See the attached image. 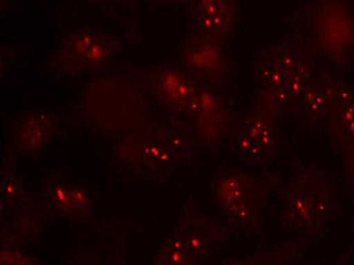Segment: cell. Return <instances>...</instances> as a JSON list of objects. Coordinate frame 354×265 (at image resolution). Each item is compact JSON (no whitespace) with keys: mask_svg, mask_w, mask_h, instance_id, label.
<instances>
[{"mask_svg":"<svg viewBox=\"0 0 354 265\" xmlns=\"http://www.w3.org/2000/svg\"><path fill=\"white\" fill-rule=\"evenodd\" d=\"M306 26L315 42L333 57L354 46V8L351 0H312L306 6Z\"/></svg>","mask_w":354,"mask_h":265,"instance_id":"cell-1","label":"cell"},{"mask_svg":"<svg viewBox=\"0 0 354 265\" xmlns=\"http://www.w3.org/2000/svg\"><path fill=\"white\" fill-rule=\"evenodd\" d=\"M241 133L245 134L250 141L262 148L268 157L272 156L277 149L275 129L268 118L263 114H259V111L252 114L247 126Z\"/></svg>","mask_w":354,"mask_h":265,"instance_id":"cell-11","label":"cell"},{"mask_svg":"<svg viewBox=\"0 0 354 265\" xmlns=\"http://www.w3.org/2000/svg\"><path fill=\"white\" fill-rule=\"evenodd\" d=\"M310 188V181L306 184V178L302 174L295 176L289 185L288 193L285 196L284 217L285 227L290 230H308L316 223L315 211L319 208V198Z\"/></svg>","mask_w":354,"mask_h":265,"instance_id":"cell-7","label":"cell"},{"mask_svg":"<svg viewBox=\"0 0 354 265\" xmlns=\"http://www.w3.org/2000/svg\"><path fill=\"white\" fill-rule=\"evenodd\" d=\"M50 199L53 208L68 214H81L90 208V199L85 190L54 183L50 188Z\"/></svg>","mask_w":354,"mask_h":265,"instance_id":"cell-10","label":"cell"},{"mask_svg":"<svg viewBox=\"0 0 354 265\" xmlns=\"http://www.w3.org/2000/svg\"><path fill=\"white\" fill-rule=\"evenodd\" d=\"M226 36L196 31L183 41L180 60L198 81L223 83L232 70Z\"/></svg>","mask_w":354,"mask_h":265,"instance_id":"cell-3","label":"cell"},{"mask_svg":"<svg viewBox=\"0 0 354 265\" xmlns=\"http://www.w3.org/2000/svg\"><path fill=\"white\" fill-rule=\"evenodd\" d=\"M189 18L196 31L230 37L239 23L235 0H189Z\"/></svg>","mask_w":354,"mask_h":265,"instance_id":"cell-6","label":"cell"},{"mask_svg":"<svg viewBox=\"0 0 354 265\" xmlns=\"http://www.w3.org/2000/svg\"><path fill=\"white\" fill-rule=\"evenodd\" d=\"M196 262L198 260L195 256L185 250L165 246L161 252V264H191Z\"/></svg>","mask_w":354,"mask_h":265,"instance_id":"cell-13","label":"cell"},{"mask_svg":"<svg viewBox=\"0 0 354 265\" xmlns=\"http://www.w3.org/2000/svg\"><path fill=\"white\" fill-rule=\"evenodd\" d=\"M216 201L233 221L243 228L254 225L262 204L263 190L243 172H227L214 185Z\"/></svg>","mask_w":354,"mask_h":265,"instance_id":"cell-4","label":"cell"},{"mask_svg":"<svg viewBox=\"0 0 354 265\" xmlns=\"http://www.w3.org/2000/svg\"><path fill=\"white\" fill-rule=\"evenodd\" d=\"M299 51L292 44L284 43L270 48L261 57L259 77L267 91H279L288 85Z\"/></svg>","mask_w":354,"mask_h":265,"instance_id":"cell-8","label":"cell"},{"mask_svg":"<svg viewBox=\"0 0 354 265\" xmlns=\"http://www.w3.org/2000/svg\"><path fill=\"white\" fill-rule=\"evenodd\" d=\"M2 264H28L30 259L27 256L21 254V252L14 249L2 250L1 253Z\"/></svg>","mask_w":354,"mask_h":265,"instance_id":"cell-14","label":"cell"},{"mask_svg":"<svg viewBox=\"0 0 354 265\" xmlns=\"http://www.w3.org/2000/svg\"><path fill=\"white\" fill-rule=\"evenodd\" d=\"M51 128L50 120L46 114H25L17 122L12 141L23 152H35L46 145Z\"/></svg>","mask_w":354,"mask_h":265,"instance_id":"cell-9","label":"cell"},{"mask_svg":"<svg viewBox=\"0 0 354 265\" xmlns=\"http://www.w3.org/2000/svg\"><path fill=\"white\" fill-rule=\"evenodd\" d=\"M195 75L185 66H164L149 75V90L163 107L178 113H191L201 90Z\"/></svg>","mask_w":354,"mask_h":265,"instance_id":"cell-5","label":"cell"},{"mask_svg":"<svg viewBox=\"0 0 354 265\" xmlns=\"http://www.w3.org/2000/svg\"><path fill=\"white\" fill-rule=\"evenodd\" d=\"M210 230L212 228L202 226V228H185V232H177L176 235L180 239L187 251L195 256L198 262H201L210 251L213 244L214 237L210 234Z\"/></svg>","mask_w":354,"mask_h":265,"instance_id":"cell-12","label":"cell"},{"mask_svg":"<svg viewBox=\"0 0 354 265\" xmlns=\"http://www.w3.org/2000/svg\"><path fill=\"white\" fill-rule=\"evenodd\" d=\"M118 46V40L113 36L91 27H82L64 41L53 66L64 74L95 72L107 64Z\"/></svg>","mask_w":354,"mask_h":265,"instance_id":"cell-2","label":"cell"}]
</instances>
